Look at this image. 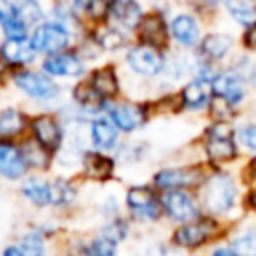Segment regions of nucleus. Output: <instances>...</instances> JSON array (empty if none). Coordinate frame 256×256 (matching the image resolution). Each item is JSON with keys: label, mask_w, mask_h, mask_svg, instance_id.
Listing matches in <instances>:
<instances>
[{"label": "nucleus", "mask_w": 256, "mask_h": 256, "mask_svg": "<svg viewBox=\"0 0 256 256\" xmlns=\"http://www.w3.org/2000/svg\"><path fill=\"white\" fill-rule=\"evenodd\" d=\"M200 186V208L210 216H224L238 202V186L230 174L206 176Z\"/></svg>", "instance_id": "obj_1"}, {"label": "nucleus", "mask_w": 256, "mask_h": 256, "mask_svg": "<svg viewBox=\"0 0 256 256\" xmlns=\"http://www.w3.org/2000/svg\"><path fill=\"white\" fill-rule=\"evenodd\" d=\"M204 152L212 164H226V162L236 160L238 158V144H236L234 130L226 122H220V120L206 126Z\"/></svg>", "instance_id": "obj_2"}, {"label": "nucleus", "mask_w": 256, "mask_h": 256, "mask_svg": "<svg viewBox=\"0 0 256 256\" xmlns=\"http://www.w3.org/2000/svg\"><path fill=\"white\" fill-rule=\"evenodd\" d=\"M160 202H162V214H166V218L174 224H184L200 216V204L186 188L162 190Z\"/></svg>", "instance_id": "obj_3"}, {"label": "nucleus", "mask_w": 256, "mask_h": 256, "mask_svg": "<svg viewBox=\"0 0 256 256\" xmlns=\"http://www.w3.org/2000/svg\"><path fill=\"white\" fill-rule=\"evenodd\" d=\"M218 234V224L214 218L208 216H198L190 222L180 224L174 232H172V242L180 248L186 250H194L204 246L206 242H210L214 236Z\"/></svg>", "instance_id": "obj_4"}, {"label": "nucleus", "mask_w": 256, "mask_h": 256, "mask_svg": "<svg viewBox=\"0 0 256 256\" xmlns=\"http://www.w3.org/2000/svg\"><path fill=\"white\" fill-rule=\"evenodd\" d=\"M126 66L142 78H154V76L164 72L166 56L162 54L160 48H154V46L140 42V44L130 46L126 50Z\"/></svg>", "instance_id": "obj_5"}, {"label": "nucleus", "mask_w": 256, "mask_h": 256, "mask_svg": "<svg viewBox=\"0 0 256 256\" xmlns=\"http://www.w3.org/2000/svg\"><path fill=\"white\" fill-rule=\"evenodd\" d=\"M126 208L140 222H156L162 216L160 196L148 186H130L126 190Z\"/></svg>", "instance_id": "obj_6"}, {"label": "nucleus", "mask_w": 256, "mask_h": 256, "mask_svg": "<svg viewBox=\"0 0 256 256\" xmlns=\"http://www.w3.org/2000/svg\"><path fill=\"white\" fill-rule=\"evenodd\" d=\"M32 46L40 54H54L66 50L70 44V30L62 22H42L36 26L30 38Z\"/></svg>", "instance_id": "obj_7"}, {"label": "nucleus", "mask_w": 256, "mask_h": 256, "mask_svg": "<svg viewBox=\"0 0 256 256\" xmlns=\"http://www.w3.org/2000/svg\"><path fill=\"white\" fill-rule=\"evenodd\" d=\"M204 170L200 166H170L154 174V186L158 190L196 188L204 182Z\"/></svg>", "instance_id": "obj_8"}, {"label": "nucleus", "mask_w": 256, "mask_h": 256, "mask_svg": "<svg viewBox=\"0 0 256 256\" xmlns=\"http://www.w3.org/2000/svg\"><path fill=\"white\" fill-rule=\"evenodd\" d=\"M106 116L118 126L120 132H136L148 120V108L140 102H116L106 104Z\"/></svg>", "instance_id": "obj_9"}, {"label": "nucleus", "mask_w": 256, "mask_h": 256, "mask_svg": "<svg viewBox=\"0 0 256 256\" xmlns=\"http://www.w3.org/2000/svg\"><path fill=\"white\" fill-rule=\"evenodd\" d=\"M144 16V10L138 0H108V12L106 18L112 26L124 30V32H134L136 26L140 24Z\"/></svg>", "instance_id": "obj_10"}, {"label": "nucleus", "mask_w": 256, "mask_h": 256, "mask_svg": "<svg viewBox=\"0 0 256 256\" xmlns=\"http://www.w3.org/2000/svg\"><path fill=\"white\" fill-rule=\"evenodd\" d=\"M210 86H212V94L214 96L222 98L224 102H228L232 106H238L246 98V84L240 80V76L232 68L218 70V74L214 76Z\"/></svg>", "instance_id": "obj_11"}, {"label": "nucleus", "mask_w": 256, "mask_h": 256, "mask_svg": "<svg viewBox=\"0 0 256 256\" xmlns=\"http://www.w3.org/2000/svg\"><path fill=\"white\" fill-rule=\"evenodd\" d=\"M134 32H138V40L142 44H148V46H154V48H160V50L166 48V42H168V36H170L168 24H166L162 12L144 14Z\"/></svg>", "instance_id": "obj_12"}, {"label": "nucleus", "mask_w": 256, "mask_h": 256, "mask_svg": "<svg viewBox=\"0 0 256 256\" xmlns=\"http://www.w3.org/2000/svg\"><path fill=\"white\" fill-rule=\"evenodd\" d=\"M14 82L22 92L36 100H52L58 96V84L40 72H20L14 76Z\"/></svg>", "instance_id": "obj_13"}, {"label": "nucleus", "mask_w": 256, "mask_h": 256, "mask_svg": "<svg viewBox=\"0 0 256 256\" xmlns=\"http://www.w3.org/2000/svg\"><path fill=\"white\" fill-rule=\"evenodd\" d=\"M168 32H170V38L184 46V48H194L198 46L200 38H202V32H200V24L196 20L194 14L190 12H180L176 14L170 24H168Z\"/></svg>", "instance_id": "obj_14"}, {"label": "nucleus", "mask_w": 256, "mask_h": 256, "mask_svg": "<svg viewBox=\"0 0 256 256\" xmlns=\"http://www.w3.org/2000/svg\"><path fill=\"white\" fill-rule=\"evenodd\" d=\"M42 68H44V72H48L50 76H68V78H76V76H82V74H84V62H82V58H80L78 54L66 52V50L48 54V58L44 60Z\"/></svg>", "instance_id": "obj_15"}, {"label": "nucleus", "mask_w": 256, "mask_h": 256, "mask_svg": "<svg viewBox=\"0 0 256 256\" xmlns=\"http://www.w3.org/2000/svg\"><path fill=\"white\" fill-rule=\"evenodd\" d=\"M212 96H214L212 86L208 82H204L202 78L194 76L180 90V104L186 110H204V108H208Z\"/></svg>", "instance_id": "obj_16"}, {"label": "nucleus", "mask_w": 256, "mask_h": 256, "mask_svg": "<svg viewBox=\"0 0 256 256\" xmlns=\"http://www.w3.org/2000/svg\"><path fill=\"white\" fill-rule=\"evenodd\" d=\"M32 132H34V138L48 150H58L60 144H62V128H60V122L50 116V114H42V116H36L32 120Z\"/></svg>", "instance_id": "obj_17"}, {"label": "nucleus", "mask_w": 256, "mask_h": 256, "mask_svg": "<svg viewBox=\"0 0 256 256\" xmlns=\"http://www.w3.org/2000/svg\"><path fill=\"white\" fill-rule=\"evenodd\" d=\"M120 130L108 116H98L90 122V140L96 150L108 152L118 146Z\"/></svg>", "instance_id": "obj_18"}, {"label": "nucleus", "mask_w": 256, "mask_h": 256, "mask_svg": "<svg viewBox=\"0 0 256 256\" xmlns=\"http://www.w3.org/2000/svg\"><path fill=\"white\" fill-rule=\"evenodd\" d=\"M234 46V40L230 34H224V32H212V34H206L204 38H200L198 42V54L202 60H208V62H220L224 60L230 50Z\"/></svg>", "instance_id": "obj_19"}, {"label": "nucleus", "mask_w": 256, "mask_h": 256, "mask_svg": "<svg viewBox=\"0 0 256 256\" xmlns=\"http://www.w3.org/2000/svg\"><path fill=\"white\" fill-rule=\"evenodd\" d=\"M28 164L24 160L22 148H16L10 142H0V174L4 178L16 180L20 176H24Z\"/></svg>", "instance_id": "obj_20"}, {"label": "nucleus", "mask_w": 256, "mask_h": 256, "mask_svg": "<svg viewBox=\"0 0 256 256\" xmlns=\"http://www.w3.org/2000/svg\"><path fill=\"white\" fill-rule=\"evenodd\" d=\"M0 52H2V58L8 64H12V66H24L28 62H32L34 56H36V50H34L32 42L26 40V36H22V38H8L0 46Z\"/></svg>", "instance_id": "obj_21"}, {"label": "nucleus", "mask_w": 256, "mask_h": 256, "mask_svg": "<svg viewBox=\"0 0 256 256\" xmlns=\"http://www.w3.org/2000/svg\"><path fill=\"white\" fill-rule=\"evenodd\" d=\"M88 84L104 98V100H110L118 94L120 90V84H118V76H116V70L112 66H102L98 70H94L90 74V80Z\"/></svg>", "instance_id": "obj_22"}, {"label": "nucleus", "mask_w": 256, "mask_h": 256, "mask_svg": "<svg viewBox=\"0 0 256 256\" xmlns=\"http://www.w3.org/2000/svg\"><path fill=\"white\" fill-rule=\"evenodd\" d=\"M82 162H84V174L94 180H108L114 172V160L104 156L102 150L86 152Z\"/></svg>", "instance_id": "obj_23"}, {"label": "nucleus", "mask_w": 256, "mask_h": 256, "mask_svg": "<svg viewBox=\"0 0 256 256\" xmlns=\"http://www.w3.org/2000/svg\"><path fill=\"white\" fill-rule=\"evenodd\" d=\"M226 10L242 26L256 24V0H226Z\"/></svg>", "instance_id": "obj_24"}, {"label": "nucleus", "mask_w": 256, "mask_h": 256, "mask_svg": "<svg viewBox=\"0 0 256 256\" xmlns=\"http://www.w3.org/2000/svg\"><path fill=\"white\" fill-rule=\"evenodd\" d=\"M22 194L30 202H34L36 206H46V204L52 202V188H50V184L44 182V180H38V178L28 180L22 186Z\"/></svg>", "instance_id": "obj_25"}, {"label": "nucleus", "mask_w": 256, "mask_h": 256, "mask_svg": "<svg viewBox=\"0 0 256 256\" xmlns=\"http://www.w3.org/2000/svg\"><path fill=\"white\" fill-rule=\"evenodd\" d=\"M96 44L104 50H118L122 46H126V36H124V30L116 28V26H106V28H100L98 34L94 36Z\"/></svg>", "instance_id": "obj_26"}, {"label": "nucleus", "mask_w": 256, "mask_h": 256, "mask_svg": "<svg viewBox=\"0 0 256 256\" xmlns=\"http://www.w3.org/2000/svg\"><path fill=\"white\" fill-rule=\"evenodd\" d=\"M22 128H24V118L18 110H14V108L0 110V138L14 136Z\"/></svg>", "instance_id": "obj_27"}, {"label": "nucleus", "mask_w": 256, "mask_h": 256, "mask_svg": "<svg viewBox=\"0 0 256 256\" xmlns=\"http://www.w3.org/2000/svg\"><path fill=\"white\" fill-rule=\"evenodd\" d=\"M230 246L236 254H256V228H244L230 238Z\"/></svg>", "instance_id": "obj_28"}, {"label": "nucleus", "mask_w": 256, "mask_h": 256, "mask_svg": "<svg viewBox=\"0 0 256 256\" xmlns=\"http://www.w3.org/2000/svg\"><path fill=\"white\" fill-rule=\"evenodd\" d=\"M16 6V14L22 22H26V26L30 24H38L42 20V8L36 0H18L14 2Z\"/></svg>", "instance_id": "obj_29"}, {"label": "nucleus", "mask_w": 256, "mask_h": 256, "mask_svg": "<svg viewBox=\"0 0 256 256\" xmlns=\"http://www.w3.org/2000/svg\"><path fill=\"white\" fill-rule=\"evenodd\" d=\"M24 160L28 166H36V168H44L48 164V150L36 140V142H28L22 148Z\"/></svg>", "instance_id": "obj_30"}, {"label": "nucleus", "mask_w": 256, "mask_h": 256, "mask_svg": "<svg viewBox=\"0 0 256 256\" xmlns=\"http://www.w3.org/2000/svg\"><path fill=\"white\" fill-rule=\"evenodd\" d=\"M128 232H130L128 222L124 218H118V216H112V220L102 228V236H106L108 240H112L116 244L118 242H124L126 236H128Z\"/></svg>", "instance_id": "obj_31"}, {"label": "nucleus", "mask_w": 256, "mask_h": 256, "mask_svg": "<svg viewBox=\"0 0 256 256\" xmlns=\"http://www.w3.org/2000/svg\"><path fill=\"white\" fill-rule=\"evenodd\" d=\"M52 188V202L50 204H56V206H62V204H68L74 200L76 196V190L66 182V180H56L50 184Z\"/></svg>", "instance_id": "obj_32"}, {"label": "nucleus", "mask_w": 256, "mask_h": 256, "mask_svg": "<svg viewBox=\"0 0 256 256\" xmlns=\"http://www.w3.org/2000/svg\"><path fill=\"white\" fill-rule=\"evenodd\" d=\"M232 70L240 76L244 84H256V62L250 56H240L232 66Z\"/></svg>", "instance_id": "obj_33"}, {"label": "nucleus", "mask_w": 256, "mask_h": 256, "mask_svg": "<svg viewBox=\"0 0 256 256\" xmlns=\"http://www.w3.org/2000/svg\"><path fill=\"white\" fill-rule=\"evenodd\" d=\"M144 154H146L144 142H126L124 146H120L118 158L124 162H138L144 158Z\"/></svg>", "instance_id": "obj_34"}, {"label": "nucleus", "mask_w": 256, "mask_h": 256, "mask_svg": "<svg viewBox=\"0 0 256 256\" xmlns=\"http://www.w3.org/2000/svg\"><path fill=\"white\" fill-rule=\"evenodd\" d=\"M84 250L88 254H96V256H112L116 252V242L108 240L106 236H98V238L90 240V244Z\"/></svg>", "instance_id": "obj_35"}, {"label": "nucleus", "mask_w": 256, "mask_h": 256, "mask_svg": "<svg viewBox=\"0 0 256 256\" xmlns=\"http://www.w3.org/2000/svg\"><path fill=\"white\" fill-rule=\"evenodd\" d=\"M0 26H2V30H4V34H6L8 38H22V36H26V22H22V20L18 18V14L10 16V18L4 20Z\"/></svg>", "instance_id": "obj_36"}, {"label": "nucleus", "mask_w": 256, "mask_h": 256, "mask_svg": "<svg viewBox=\"0 0 256 256\" xmlns=\"http://www.w3.org/2000/svg\"><path fill=\"white\" fill-rule=\"evenodd\" d=\"M20 250L22 254H42L44 252V240L38 232H30L22 238V244H20Z\"/></svg>", "instance_id": "obj_37"}, {"label": "nucleus", "mask_w": 256, "mask_h": 256, "mask_svg": "<svg viewBox=\"0 0 256 256\" xmlns=\"http://www.w3.org/2000/svg\"><path fill=\"white\" fill-rule=\"evenodd\" d=\"M236 136H238V142L244 148L256 152V124H244V126H240V130L236 132Z\"/></svg>", "instance_id": "obj_38"}, {"label": "nucleus", "mask_w": 256, "mask_h": 256, "mask_svg": "<svg viewBox=\"0 0 256 256\" xmlns=\"http://www.w3.org/2000/svg\"><path fill=\"white\" fill-rule=\"evenodd\" d=\"M82 12H86L90 18L94 20H100V18H106V12H108V0H88L86 6L82 8Z\"/></svg>", "instance_id": "obj_39"}, {"label": "nucleus", "mask_w": 256, "mask_h": 256, "mask_svg": "<svg viewBox=\"0 0 256 256\" xmlns=\"http://www.w3.org/2000/svg\"><path fill=\"white\" fill-rule=\"evenodd\" d=\"M242 42H244V46H246L248 50H256V24L246 26V32H244Z\"/></svg>", "instance_id": "obj_40"}, {"label": "nucleus", "mask_w": 256, "mask_h": 256, "mask_svg": "<svg viewBox=\"0 0 256 256\" xmlns=\"http://www.w3.org/2000/svg\"><path fill=\"white\" fill-rule=\"evenodd\" d=\"M14 14H16V6H14V2L0 0V24H2L4 20H8L10 16H14Z\"/></svg>", "instance_id": "obj_41"}, {"label": "nucleus", "mask_w": 256, "mask_h": 256, "mask_svg": "<svg viewBox=\"0 0 256 256\" xmlns=\"http://www.w3.org/2000/svg\"><path fill=\"white\" fill-rule=\"evenodd\" d=\"M248 204H250V208L256 212V190H252V192L248 194Z\"/></svg>", "instance_id": "obj_42"}, {"label": "nucleus", "mask_w": 256, "mask_h": 256, "mask_svg": "<svg viewBox=\"0 0 256 256\" xmlns=\"http://www.w3.org/2000/svg\"><path fill=\"white\" fill-rule=\"evenodd\" d=\"M248 172H250V174H252V178L256 180V156L250 160V164H248Z\"/></svg>", "instance_id": "obj_43"}, {"label": "nucleus", "mask_w": 256, "mask_h": 256, "mask_svg": "<svg viewBox=\"0 0 256 256\" xmlns=\"http://www.w3.org/2000/svg\"><path fill=\"white\" fill-rule=\"evenodd\" d=\"M86 2H88V0H74V8H76V10H82V8L86 6Z\"/></svg>", "instance_id": "obj_44"}, {"label": "nucleus", "mask_w": 256, "mask_h": 256, "mask_svg": "<svg viewBox=\"0 0 256 256\" xmlns=\"http://www.w3.org/2000/svg\"><path fill=\"white\" fill-rule=\"evenodd\" d=\"M204 2H210V4H216V2H226V0H204Z\"/></svg>", "instance_id": "obj_45"}]
</instances>
